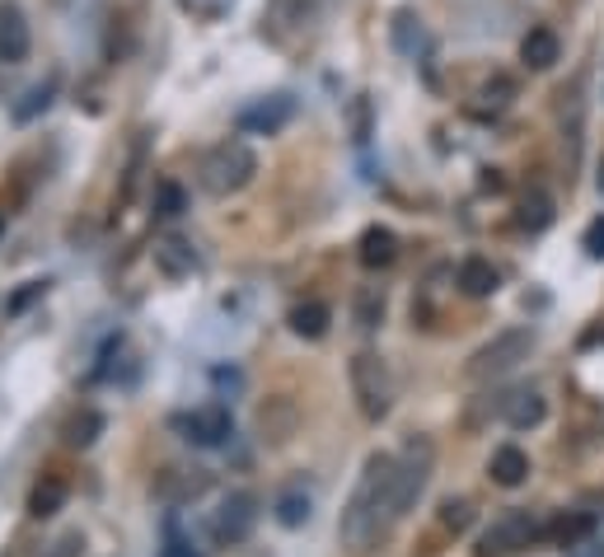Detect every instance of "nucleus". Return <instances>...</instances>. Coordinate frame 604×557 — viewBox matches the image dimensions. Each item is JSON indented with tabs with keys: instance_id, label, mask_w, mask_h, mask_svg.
<instances>
[{
	"instance_id": "8",
	"label": "nucleus",
	"mask_w": 604,
	"mask_h": 557,
	"mask_svg": "<svg viewBox=\"0 0 604 557\" xmlns=\"http://www.w3.org/2000/svg\"><path fill=\"white\" fill-rule=\"evenodd\" d=\"M291 117H296V99H291V95H268V99H258V103H249L239 113V132H249V136H276Z\"/></svg>"
},
{
	"instance_id": "7",
	"label": "nucleus",
	"mask_w": 604,
	"mask_h": 557,
	"mask_svg": "<svg viewBox=\"0 0 604 557\" xmlns=\"http://www.w3.org/2000/svg\"><path fill=\"white\" fill-rule=\"evenodd\" d=\"M254 524H258V497L254 492H230L211 520V534L221 539V544H244V539L254 534Z\"/></svg>"
},
{
	"instance_id": "21",
	"label": "nucleus",
	"mask_w": 604,
	"mask_h": 557,
	"mask_svg": "<svg viewBox=\"0 0 604 557\" xmlns=\"http://www.w3.org/2000/svg\"><path fill=\"white\" fill-rule=\"evenodd\" d=\"M563 141L571 146V160H577V150H581V122H585V103H581V81L571 85V95L563 89Z\"/></svg>"
},
{
	"instance_id": "26",
	"label": "nucleus",
	"mask_w": 604,
	"mask_h": 557,
	"mask_svg": "<svg viewBox=\"0 0 604 557\" xmlns=\"http://www.w3.org/2000/svg\"><path fill=\"white\" fill-rule=\"evenodd\" d=\"M548 221H553V202L544 193H530L525 197V207H520V225L530 230V235H539V230H548Z\"/></svg>"
},
{
	"instance_id": "11",
	"label": "nucleus",
	"mask_w": 604,
	"mask_h": 557,
	"mask_svg": "<svg viewBox=\"0 0 604 557\" xmlns=\"http://www.w3.org/2000/svg\"><path fill=\"white\" fill-rule=\"evenodd\" d=\"M207 487H211V473H201V469H164L160 478H155V497L169 502V506L197 502Z\"/></svg>"
},
{
	"instance_id": "15",
	"label": "nucleus",
	"mask_w": 604,
	"mask_h": 557,
	"mask_svg": "<svg viewBox=\"0 0 604 557\" xmlns=\"http://www.w3.org/2000/svg\"><path fill=\"white\" fill-rule=\"evenodd\" d=\"M557 57H563V42H557L553 28H530V34L520 38V61H525L530 71L557 66Z\"/></svg>"
},
{
	"instance_id": "32",
	"label": "nucleus",
	"mask_w": 604,
	"mask_h": 557,
	"mask_svg": "<svg viewBox=\"0 0 604 557\" xmlns=\"http://www.w3.org/2000/svg\"><path fill=\"white\" fill-rule=\"evenodd\" d=\"M441 524H445V530H469V524H473V506L469 502H445L441 506Z\"/></svg>"
},
{
	"instance_id": "13",
	"label": "nucleus",
	"mask_w": 604,
	"mask_h": 557,
	"mask_svg": "<svg viewBox=\"0 0 604 557\" xmlns=\"http://www.w3.org/2000/svg\"><path fill=\"white\" fill-rule=\"evenodd\" d=\"M155 268H160L164 276H193L197 268V253H193V244L183 239V235H164L160 244H155Z\"/></svg>"
},
{
	"instance_id": "22",
	"label": "nucleus",
	"mask_w": 604,
	"mask_h": 557,
	"mask_svg": "<svg viewBox=\"0 0 604 557\" xmlns=\"http://www.w3.org/2000/svg\"><path fill=\"white\" fill-rule=\"evenodd\" d=\"M272 516H276V524H286V530H300V524L309 520V492H300V487L282 492L276 506H272Z\"/></svg>"
},
{
	"instance_id": "24",
	"label": "nucleus",
	"mask_w": 604,
	"mask_h": 557,
	"mask_svg": "<svg viewBox=\"0 0 604 557\" xmlns=\"http://www.w3.org/2000/svg\"><path fill=\"white\" fill-rule=\"evenodd\" d=\"M394 48L417 57V48H422V20H417L412 10H398L394 14Z\"/></svg>"
},
{
	"instance_id": "12",
	"label": "nucleus",
	"mask_w": 604,
	"mask_h": 557,
	"mask_svg": "<svg viewBox=\"0 0 604 557\" xmlns=\"http://www.w3.org/2000/svg\"><path fill=\"white\" fill-rule=\"evenodd\" d=\"M183 431H188V441L193 445H225L230 436V408L225 404H207V408H197L193 417H183Z\"/></svg>"
},
{
	"instance_id": "19",
	"label": "nucleus",
	"mask_w": 604,
	"mask_h": 557,
	"mask_svg": "<svg viewBox=\"0 0 604 557\" xmlns=\"http://www.w3.org/2000/svg\"><path fill=\"white\" fill-rule=\"evenodd\" d=\"M66 506V483H61L57 473H48L42 483L28 492V516L34 520H48V516H57V510Z\"/></svg>"
},
{
	"instance_id": "5",
	"label": "nucleus",
	"mask_w": 604,
	"mask_h": 557,
	"mask_svg": "<svg viewBox=\"0 0 604 557\" xmlns=\"http://www.w3.org/2000/svg\"><path fill=\"white\" fill-rule=\"evenodd\" d=\"M431 463H436V445L422 441V436L403 445V455H394V502H398V516H408L412 502L427 492Z\"/></svg>"
},
{
	"instance_id": "18",
	"label": "nucleus",
	"mask_w": 604,
	"mask_h": 557,
	"mask_svg": "<svg viewBox=\"0 0 604 557\" xmlns=\"http://www.w3.org/2000/svg\"><path fill=\"white\" fill-rule=\"evenodd\" d=\"M394 258H398V239H394V230L370 225L366 235H361V262H366L370 272H375V268H390Z\"/></svg>"
},
{
	"instance_id": "14",
	"label": "nucleus",
	"mask_w": 604,
	"mask_h": 557,
	"mask_svg": "<svg viewBox=\"0 0 604 557\" xmlns=\"http://www.w3.org/2000/svg\"><path fill=\"white\" fill-rule=\"evenodd\" d=\"M497 282H502V276H497V268H492L488 258H464V262H459L455 286H459L469 300H488L492 290H497Z\"/></svg>"
},
{
	"instance_id": "9",
	"label": "nucleus",
	"mask_w": 604,
	"mask_h": 557,
	"mask_svg": "<svg viewBox=\"0 0 604 557\" xmlns=\"http://www.w3.org/2000/svg\"><path fill=\"white\" fill-rule=\"evenodd\" d=\"M34 48V34H28V20L14 0H0V61L5 66H20Z\"/></svg>"
},
{
	"instance_id": "36",
	"label": "nucleus",
	"mask_w": 604,
	"mask_h": 557,
	"mask_svg": "<svg viewBox=\"0 0 604 557\" xmlns=\"http://www.w3.org/2000/svg\"><path fill=\"white\" fill-rule=\"evenodd\" d=\"M567 557H604V544H600V539L585 534L581 544H571V548H567Z\"/></svg>"
},
{
	"instance_id": "29",
	"label": "nucleus",
	"mask_w": 604,
	"mask_h": 557,
	"mask_svg": "<svg viewBox=\"0 0 604 557\" xmlns=\"http://www.w3.org/2000/svg\"><path fill=\"white\" fill-rule=\"evenodd\" d=\"M497 412H506V394H483L469 412H464V426H469V431H483V422H488V417H497Z\"/></svg>"
},
{
	"instance_id": "35",
	"label": "nucleus",
	"mask_w": 604,
	"mask_h": 557,
	"mask_svg": "<svg viewBox=\"0 0 604 557\" xmlns=\"http://www.w3.org/2000/svg\"><path fill=\"white\" fill-rule=\"evenodd\" d=\"M585 253H591V258H604V215H595L591 230H585Z\"/></svg>"
},
{
	"instance_id": "28",
	"label": "nucleus",
	"mask_w": 604,
	"mask_h": 557,
	"mask_svg": "<svg viewBox=\"0 0 604 557\" xmlns=\"http://www.w3.org/2000/svg\"><path fill=\"white\" fill-rule=\"evenodd\" d=\"M380 319H384V296H380V286H366L361 296H356V323H361V329H375Z\"/></svg>"
},
{
	"instance_id": "1",
	"label": "nucleus",
	"mask_w": 604,
	"mask_h": 557,
	"mask_svg": "<svg viewBox=\"0 0 604 557\" xmlns=\"http://www.w3.org/2000/svg\"><path fill=\"white\" fill-rule=\"evenodd\" d=\"M398 502H394V455H370L361 469V483L343 506V520H337V539L352 553H370L384 534L394 530Z\"/></svg>"
},
{
	"instance_id": "23",
	"label": "nucleus",
	"mask_w": 604,
	"mask_h": 557,
	"mask_svg": "<svg viewBox=\"0 0 604 557\" xmlns=\"http://www.w3.org/2000/svg\"><path fill=\"white\" fill-rule=\"evenodd\" d=\"M52 99H57V75H48L42 85H34L24 95V103H14V122H34L38 113H48L52 108Z\"/></svg>"
},
{
	"instance_id": "10",
	"label": "nucleus",
	"mask_w": 604,
	"mask_h": 557,
	"mask_svg": "<svg viewBox=\"0 0 604 557\" xmlns=\"http://www.w3.org/2000/svg\"><path fill=\"white\" fill-rule=\"evenodd\" d=\"M296 426H300V408H296V398H286V394H276L262 404L258 412V431H262V441L268 445H286L291 436H296Z\"/></svg>"
},
{
	"instance_id": "4",
	"label": "nucleus",
	"mask_w": 604,
	"mask_h": 557,
	"mask_svg": "<svg viewBox=\"0 0 604 557\" xmlns=\"http://www.w3.org/2000/svg\"><path fill=\"white\" fill-rule=\"evenodd\" d=\"M352 394H356V408H361V417H370V422L390 417L394 380H390L384 356H375V351H356L352 356Z\"/></svg>"
},
{
	"instance_id": "20",
	"label": "nucleus",
	"mask_w": 604,
	"mask_h": 557,
	"mask_svg": "<svg viewBox=\"0 0 604 557\" xmlns=\"http://www.w3.org/2000/svg\"><path fill=\"white\" fill-rule=\"evenodd\" d=\"M329 305H319V300H305V305H296L291 309V333L296 337H309V343H315V337H323L329 333Z\"/></svg>"
},
{
	"instance_id": "37",
	"label": "nucleus",
	"mask_w": 604,
	"mask_h": 557,
	"mask_svg": "<svg viewBox=\"0 0 604 557\" xmlns=\"http://www.w3.org/2000/svg\"><path fill=\"white\" fill-rule=\"evenodd\" d=\"M0 230H5V221H0Z\"/></svg>"
},
{
	"instance_id": "27",
	"label": "nucleus",
	"mask_w": 604,
	"mask_h": 557,
	"mask_svg": "<svg viewBox=\"0 0 604 557\" xmlns=\"http://www.w3.org/2000/svg\"><path fill=\"white\" fill-rule=\"evenodd\" d=\"M478 99H483V108H492V113H502V108H510V99H516V81H510V75H492Z\"/></svg>"
},
{
	"instance_id": "3",
	"label": "nucleus",
	"mask_w": 604,
	"mask_h": 557,
	"mask_svg": "<svg viewBox=\"0 0 604 557\" xmlns=\"http://www.w3.org/2000/svg\"><path fill=\"white\" fill-rule=\"evenodd\" d=\"M534 351V333L530 329H506L497 333L492 343H483L473 356H469V366H464V375H469L473 384H488V380H502L506 370H516L525 356Z\"/></svg>"
},
{
	"instance_id": "2",
	"label": "nucleus",
	"mask_w": 604,
	"mask_h": 557,
	"mask_svg": "<svg viewBox=\"0 0 604 557\" xmlns=\"http://www.w3.org/2000/svg\"><path fill=\"white\" fill-rule=\"evenodd\" d=\"M254 174H258V154L249 141H221L201 154V164H197V183H201V193H211V197L244 193L254 183Z\"/></svg>"
},
{
	"instance_id": "33",
	"label": "nucleus",
	"mask_w": 604,
	"mask_h": 557,
	"mask_svg": "<svg viewBox=\"0 0 604 557\" xmlns=\"http://www.w3.org/2000/svg\"><path fill=\"white\" fill-rule=\"evenodd\" d=\"M81 553H85V534H81V530H71V534L52 539L48 553H42V557H81Z\"/></svg>"
},
{
	"instance_id": "30",
	"label": "nucleus",
	"mask_w": 604,
	"mask_h": 557,
	"mask_svg": "<svg viewBox=\"0 0 604 557\" xmlns=\"http://www.w3.org/2000/svg\"><path fill=\"white\" fill-rule=\"evenodd\" d=\"M99 431H103V417H99V412H81V417H75V422L66 426V441H71V445H95Z\"/></svg>"
},
{
	"instance_id": "17",
	"label": "nucleus",
	"mask_w": 604,
	"mask_h": 557,
	"mask_svg": "<svg viewBox=\"0 0 604 557\" xmlns=\"http://www.w3.org/2000/svg\"><path fill=\"white\" fill-rule=\"evenodd\" d=\"M488 473H492V483H497V487H520L525 478H530V455H525L520 445H502V450L492 455Z\"/></svg>"
},
{
	"instance_id": "31",
	"label": "nucleus",
	"mask_w": 604,
	"mask_h": 557,
	"mask_svg": "<svg viewBox=\"0 0 604 557\" xmlns=\"http://www.w3.org/2000/svg\"><path fill=\"white\" fill-rule=\"evenodd\" d=\"M591 530H595V520H591V516H567V520H557V524H553V534H557V544H563V548L581 544V539L591 534Z\"/></svg>"
},
{
	"instance_id": "6",
	"label": "nucleus",
	"mask_w": 604,
	"mask_h": 557,
	"mask_svg": "<svg viewBox=\"0 0 604 557\" xmlns=\"http://www.w3.org/2000/svg\"><path fill=\"white\" fill-rule=\"evenodd\" d=\"M534 534H539V520L530 510H506V516L492 520V530L483 534V557H506V553L530 548Z\"/></svg>"
},
{
	"instance_id": "25",
	"label": "nucleus",
	"mask_w": 604,
	"mask_h": 557,
	"mask_svg": "<svg viewBox=\"0 0 604 557\" xmlns=\"http://www.w3.org/2000/svg\"><path fill=\"white\" fill-rule=\"evenodd\" d=\"M183 211H188V193L164 178L160 188H155V215H160V221H178Z\"/></svg>"
},
{
	"instance_id": "34",
	"label": "nucleus",
	"mask_w": 604,
	"mask_h": 557,
	"mask_svg": "<svg viewBox=\"0 0 604 557\" xmlns=\"http://www.w3.org/2000/svg\"><path fill=\"white\" fill-rule=\"evenodd\" d=\"M160 557H201V553L174 530V524H169V530H164V548H160Z\"/></svg>"
},
{
	"instance_id": "16",
	"label": "nucleus",
	"mask_w": 604,
	"mask_h": 557,
	"mask_svg": "<svg viewBox=\"0 0 604 557\" xmlns=\"http://www.w3.org/2000/svg\"><path fill=\"white\" fill-rule=\"evenodd\" d=\"M544 412H548V404H544V394L539 389H516V394H506V422L516 426V431H530V426H539L544 422Z\"/></svg>"
}]
</instances>
